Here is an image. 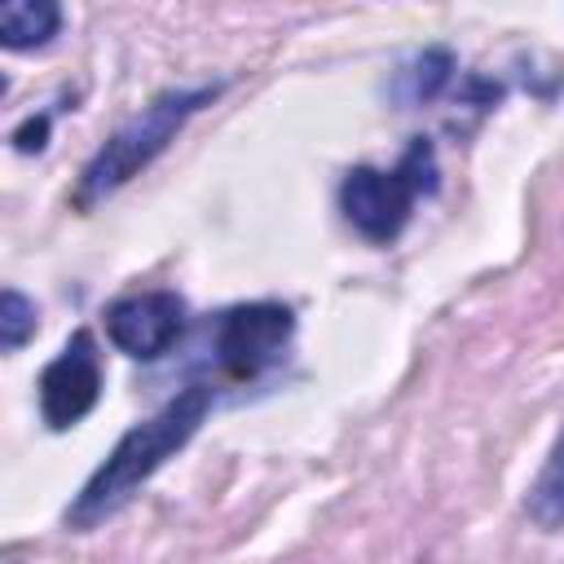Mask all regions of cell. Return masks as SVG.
Instances as JSON below:
<instances>
[{"label":"cell","mask_w":564,"mask_h":564,"mask_svg":"<svg viewBox=\"0 0 564 564\" xmlns=\"http://www.w3.org/2000/svg\"><path fill=\"white\" fill-rule=\"evenodd\" d=\"M44 141H48V115H31V119L13 132V150H22V154L44 150Z\"/></svg>","instance_id":"8fae6325"},{"label":"cell","mask_w":564,"mask_h":564,"mask_svg":"<svg viewBox=\"0 0 564 564\" xmlns=\"http://www.w3.org/2000/svg\"><path fill=\"white\" fill-rule=\"evenodd\" d=\"M436 189V150L427 137H414L397 167H352L339 181V212L366 242H392L419 194Z\"/></svg>","instance_id":"3957f363"},{"label":"cell","mask_w":564,"mask_h":564,"mask_svg":"<svg viewBox=\"0 0 564 564\" xmlns=\"http://www.w3.org/2000/svg\"><path fill=\"white\" fill-rule=\"evenodd\" d=\"M62 31L57 0H0V44L4 48H40Z\"/></svg>","instance_id":"52a82bcc"},{"label":"cell","mask_w":564,"mask_h":564,"mask_svg":"<svg viewBox=\"0 0 564 564\" xmlns=\"http://www.w3.org/2000/svg\"><path fill=\"white\" fill-rule=\"evenodd\" d=\"M101 397V357L93 330H75L40 375V414L53 432L75 427Z\"/></svg>","instance_id":"5b68a950"},{"label":"cell","mask_w":564,"mask_h":564,"mask_svg":"<svg viewBox=\"0 0 564 564\" xmlns=\"http://www.w3.org/2000/svg\"><path fill=\"white\" fill-rule=\"evenodd\" d=\"M291 335H295V313L286 304L278 300L238 304L216 326V361L229 379H256L286 352Z\"/></svg>","instance_id":"277c9868"},{"label":"cell","mask_w":564,"mask_h":564,"mask_svg":"<svg viewBox=\"0 0 564 564\" xmlns=\"http://www.w3.org/2000/svg\"><path fill=\"white\" fill-rule=\"evenodd\" d=\"M207 410H212V383H189L159 414H150L145 423L128 427L119 436V445L106 454V463L84 480V489L66 507V529L88 533L101 520H110L176 449L189 445V436L203 427Z\"/></svg>","instance_id":"6da1fadb"},{"label":"cell","mask_w":564,"mask_h":564,"mask_svg":"<svg viewBox=\"0 0 564 564\" xmlns=\"http://www.w3.org/2000/svg\"><path fill=\"white\" fill-rule=\"evenodd\" d=\"M106 335L119 352L137 361H154L185 335V300L176 291L123 295L106 308Z\"/></svg>","instance_id":"8992f818"},{"label":"cell","mask_w":564,"mask_h":564,"mask_svg":"<svg viewBox=\"0 0 564 564\" xmlns=\"http://www.w3.org/2000/svg\"><path fill=\"white\" fill-rule=\"evenodd\" d=\"M449 75H454V53H449V48H427V53L405 70V79H410V101H432V97L449 84Z\"/></svg>","instance_id":"30bf717a"},{"label":"cell","mask_w":564,"mask_h":564,"mask_svg":"<svg viewBox=\"0 0 564 564\" xmlns=\"http://www.w3.org/2000/svg\"><path fill=\"white\" fill-rule=\"evenodd\" d=\"M225 84H198V88H172V93H159L141 115H132L123 128H115L106 137V145L84 163L79 172V185L70 194V203L79 212H88L93 203L110 198L119 185H128L141 167H150L172 141L176 132L207 106L220 97Z\"/></svg>","instance_id":"7a4b0ae2"},{"label":"cell","mask_w":564,"mask_h":564,"mask_svg":"<svg viewBox=\"0 0 564 564\" xmlns=\"http://www.w3.org/2000/svg\"><path fill=\"white\" fill-rule=\"evenodd\" d=\"M31 335H35V304L18 286H4V295H0V348L18 352Z\"/></svg>","instance_id":"9c48e42d"},{"label":"cell","mask_w":564,"mask_h":564,"mask_svg":"<svg viewBox=\"0 0 564 564\" xmlns=\"http://www.w3.org/2000/svg\"><path fill=\"white\" fill-rule=\"evenodd\" d=\"M524 511H529V520L542 524V529L564 524V432H560V441H555L546 467L538 471V480H533V489H529V498H524Z\"/></svg>","instance_id":"ba28073f"}]
</instances>
